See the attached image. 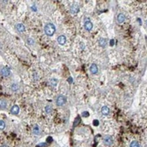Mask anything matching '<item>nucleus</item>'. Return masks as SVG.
Instances as JSON below:
<instances>
[{"label":"nucleus","mask_w":147,"mask_h":147,"mask_svg":"<svg viewBox=\"0 0 147 147\" xmlns=\"http://www.w3.org/2000/svg\"><path fill=\"white\" fill-rule=\"evenodd\" d=\"M44 32L48 36H52L56 32V27L52 23H48L44 27Z\"/></svg>","instance_id":"nucleus-1"},{"label":"nucleus","mask_w":147,"mask_h":147,"mask_svg":"<svg viewBox=\"0 0 147 147\" xmlns=\"http://www.w3.org/2000/svg\"><path fill=\"white\" fill-rule=\"evenodd\" d=\"M66 103V97L63 95H59L57 98V105L58 107H63Z\"/></svg>","instance_id":"nucleus-2"},{"label":"nucleus","mask_w":147,"mask_h":147,"mask_svg":"<svg viewBox=\"0 0 147 147\" xmlns=\"http://www.w3.org/2000/svg\"><path fill=\"white\" fill-rule=\"evenodd\" d=\"M113 143H114V140L111 136H105L103 137V144L106 146H111Z\"/></svg>","instance_id":"nucleus-3"},{"label":"nucleus","mask_w":147,"mask_h":147,"mask_svg":"<svg viewBox=\"0 0 147 147\" xmlns=\"http://www.w3.org/2000/svg\"><path fill=\"white\" fill-rule=\"evenodd\" d=\"M10 74H11V71H10V69L8 67H3V68L1 69V75L5 78H7V77L10 76Z\"/></svg>","instance_id":"nucleus-4"},{"label":"nucleus","mask_w":147,"mask_h":147,"mask_svg":"<svg viewBox=\"0 0 147 147\" xmlns=\"http://www.w3.org/2000/svg\"><path fill=\"white\" fill-rule=\"evenodd\" d=\"M84 27H85V29L86 31H91L92 29H93V23L89 20V19H87V20H85V22Z\"/></svg>","instance_id":"nucleus-5"},{"label":"nucleus","mask_w":147,"mask_h":147,"mask_svg":"<svg viewBox=\"0 0 147 147\" xmlns=\"http://www.w3.org/2000/svg\"><path fill=\"white\" fill-rule=\"evenodd\" d=\"M116 19H117V22H118L119 24H123V23H124V21H125V19H126L125 15L123 13H119L117 15Z\"/></svg>","instance_id":"nucleus-6"},{"label":"nucleus","mask_w":147,"mask_h":147,"mask_svg":"<svg viewBox=\"0 0 147 147\" xmlns=\"http://www.w3.org/2000/svg\"><path fill=\"white\" fill-rule=\"evenodd\" d=\"M98 71H99L98 66L96 65L95 63H93V64L90 66V72L92 74H97L98 73Z\"/></svg>","instance_id":"nucleus-7"},{"label":"nucleus","mask_w":147,"mask_h":147,"mask_svg":"<svg viewBox=\"0 0 147 147\" xmlns=\"http://www.w3.org/2000/svg\"><path fill=\"white\" fill-rule=\"evenodd\" d=\"M57 42L60 45H64L66 42V37L64 35H60L57 37Z\"/></svg>","instance_id":"nucleus-8"},{"label":"nucleus","mask_w":147,"mask_h":147,"mask_svg":"<svg viewBox=\"0 0 147 147\" xmlns=\"http://www.w3.org/2000/svg\"><path fill=\"white\" fill-rule=\"evenodd\" d=\"M101 113L103 115H108L110 114V109H109L108 107L107 106H104L102 107V108H101Z\"/></svg>","instance_id":"nucleus-9"},{"label":"nucleus","mask_w":147,"mask_h":147,"mask_svg":"<svg viewBox=\"0 0 147 147\" xmlns=\"http://www.w3.org/2000/svg\"><path fill=\"white\" fill-rule=\"evenodd\" d=\"M70 11H71V13L77 14L79 11V7L77 6V5H73V6L71 7V10H70Z\"/></svg>","instance_id":"nucleus-10"},{"label":"nucleus","mask_w":147,"mask_h":147,"mask_svg":"<svg viewBox=\"0 0 147 147\" xmlns=\"http://www.w3.org/2000/svg\"><path fill=\"white\" fill-rule=\"evenodd\" d=\"M19 112V106H17V105H14L12 106V107L11 108V113L12 114H18Z\"/></svg>","instance_id":"nucleus-11"},{"label":"nucleus","mask_w":147,"mask_h":147,"mask_svg":"<svg viewBox=\"0 0 147 147\" xmlns=\"http://www.w3.org/2000/svg\"><path fill=\"white\" fill-rule=\"evenodd\" d=\"M16 29L19 32H24L25 30H26V27H25V26L23 24H21V23H19V24L16 25Z\"/></svg>","instance_id":"nucleus-12"},{"label":"nucleus","mask_w":147,"mask_h":147,"mask_svg":"<svg viewBox=\"0 0 147 147\" xmlns=\"http://www.w3.org/2000/svg\"><path fill=\"white\" fill-rule=\"evenodd\" d=\"M107 41L105 38H101L99 40V45L102 48H105L107 46Z\"/></svg>","instance_id":"nucleus-13"},{"label":"nucleus","mask_w":147,"mask_h":147,"mask_svg":"<svg viewBox=\"0 0 147 147\" xmlns=\"http://www.w3.org/2000/svg\"><path fill=\"white\" fill-rule=\"evenodd\" d=\"M33 133L34 134V135H39V133H40V128H39L38 125H34L33 128Z\"/></svg>","instance_id":"nucleus-14"},{"label":"nucleus","mask_w":147,"mask_h":147,"mask_svg":"<svg viewBox=\"0 0 147 147\" xmlns=\"http://www.w3.org/2000/svg\"><path fill=\"white\" fill-rule=\"evenodd\" d=\"M49 85H50L51 86H53V87L57 86V79H49Z\"/></svg>","instance_id":"nucleus-15"},{"label":"nucleus","mask_w":147,"mask_h":147,"mask_svg":"<svg viewBox=\"0 0 147 147\" xmlns=\"http://www.w3.org/2000/svg\"><path fill=\"white\" fill-rule=\"evenodd\" d=\"M1 108L2 109H6V106H7V102H6V100H1Z\"/></svg>","instance_id":"nucleus-16"},{"label":"nucleus","mask_w":147,"mask_h":147,"mask_svg":"<svg viewBox=\"0 0 147 147\" xmlns=\"http://www.w3.org/2000/svg\"><path fill=\"white\" fill-rule=\"evenodd\" d=\"M130 147H140V144L137 141H132L130 144Z\"/></svg>","instance_id":"nucleus-17"},{"label":"nucleus","mask_w":147,"mask_h":147,"mask_svg":"<svg viewBox=\"0 0 147 147\" xmlns=\"http://www.w3.org/2000/svg\"><path fill=\"white\" fill-rule=\"evenodd\" d=\"M11 91L12 92H17V91L19 90V85L17 84H12L11 85Z\"/></svg>","instance_id":"nucleus-18"},{"label":"nucleus","mask_w":147,"mask_h":147,"mask_svg":"<svg viewBox=\"0 0 147 147\" xmlns=\"http://www.w3.org/2000/svg\"><path fill=\"white\" fill-rule=\"evenodd\" d=\"M45 112L48 114H52V107L50 106H46L45 107Z\"/></svg>","instance_id":"nucleus-19"},{"label":"nucleus","mask_w":147,"mask_h":147,"mask_svg":"<svg viewBox=\"0 0 147 147\" xmlns=\"http://www.w3.org/2000/svg\"><path fill=\"white\" fill-rule=\"evenodd\" d=\"M27 42L28 45H34V40L32 38H27Z\"/></svg>","instance_id":"nucleus-20"},{"label":"nucleus","mask_w":147,"mask_h":147,"mask_svg":"<svg viewBox=\"0 0 147 147\" xmlns=\"http://www.w3.org/2000/svg\"><path fill=\"white\" fill-rule=\"evenodd\" d=\"M5 127H6V123H5V122L3 120H1L0 121V129H1V130H4Z\"/></svg>","instance_id":"nucleus-21"},{"label":"nucleus","mask_w":147,"mask_h":147,"mask_svg":"<svg viewBox=\"0 0 147 147\" xmlns=\"http://www.w3.org/2000/svg\"><path fill=\"white\" fill-rule=\"evenodd\" d=\"M79 123H80V117L78 116L76 119H75V123H74V124H73V127H76L77 124H78Z\"/></svg>","instance_id":"nucleus-22"},{"label":"nucleus","mask_w":147,"mask_h":147,"mask_svg":"<svg viewBox=\"0 0 147 147\" xmlns=\"http://www.w3.org/2000/svg\"><path fill=\"white\" fill-rule=\"evenodd\" d=\"M82 116H83V117H88V116H89V112L84 111L83 113H82Z\"/></svg>","instance_id":"nucleus-23"},{"label":"nucleus","mask_w":147,"mask_h":147,"mask_svg":"<svg viewBox=\"0 0 147 147\" xmlns=\"http://www.w3.org/2000/svg\"><path fill=\"white\" fill-rule=\"evenodd\" d=\"M93 124L94 126H98V125H99V121H98V120H94V121H93Z\"/></svg>","instance_id":"nucleus-24"},{"label":"nucleus","mask_w":147,"mask_h":147,"mask_svg":"<svg viewBox=\"0 0 147 147\" xmlns=\"http://www.w3.org/2000/svg\"><path fill=\"white\" fill-rule=\"evenodd\" d=\"M110 43H111V45H114V40H111V41H110Z\"/></svg>","instance_id":"nucleus-25"},{"label":"nucleus","mask_w":147,"mask_h":147,"mask_svg":"<svg viewBox=\"0 0 147 147\" xmlns=\"http://www.w3.org/2000/svg\"><path fill=\"white\" fill-rule=\"evenodd\" d=\"M1 147H9V146H8V145H6V144H3Z\"/></svg>","instance_id":"nucleus-26"},{"label":"nucleus","mask_w":147,"mask_h":147,"mask_svg":"<svg viewBox=\"0 0 147 147\" xmlns=\"http://www.w3.org/2000/svg\"><path fill=\"white\" fill-rule=\"evenodd\" d=\"M32 8H33V11H36V9H35V7H34V6H33Z\"/></svg>","instance_id":"nucleus-27"}]
</instances>
